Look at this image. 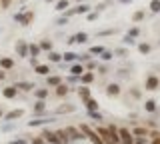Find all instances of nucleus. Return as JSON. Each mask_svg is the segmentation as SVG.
I'll return each instance as SVG.
<instances>
[{
  "mask_svg": "<svg viewBox=\"0 0 160 144\" xmlns=\"http://www.w3.org/2000/svg\"><path fill=\"white\" fill-rule=\"evenodd\" d=\"M38 46H40V50L42 52H52V40H48V38H42V40L38 42Z\"/></svg>",
  "mask_w": 160,
  "mask_h": 144,
  "instance_id": "obj_24",
  "label": "nucleus"
},
{
  "mask_svg": "<svg viewBox=\"0 0 160 144\" xmlns=\"http://www.w3.org/2000/svg\"><path fill=\"white\" fill-rule=\"evenodd\" d=\"M94 130H96V132L100 134V138L104 140V144H106V142H112V134H110L108 126H96Z\"/></svg>",
  "mask_w": 160,
  "mask_h": 144,
  "instance_id": "obj_10",
  "label": "nucleus"
},
{
  "mask_svg": "<svg viewBox=\"0 0 160 144\" xmlns=\"http://www.w3.org/2000/svg\"><path fill=\"white\" fill-rule=\"evenodd\" d=\"M112 58H114V52H112V50H108V48H106V50H104L102 54H100V60H102V62H110Z\"/></svg>",
  "mask_w": 160,
  "mask_h": 144,
  "instance_id": "obj_37",
  "label": "nucleus"
},
{
  "mask_svg": "<svg viewBox=\"0 0 160 144\" xmlns=\"http://www.w3.org/2000/svg\"><path fill=\"white\" fill-rule=\"evenodd\" d=\"M0 68H2V70H12V68H14V58L2 56V58H0Z\"/></svg>",
  "mask_w": 160,
  "mask_h": 144,
  "instance_id": "obj_19",
  "label": "nucleus"
},
{
  "mask_svg": "<svg viewBox=\"0 0 160 144\" xmlns=\"http://www.w3.org/2000/svg\"><path fill=\"white\" fill-rule=\"evenodd\" d=\"M112 34H116V30L114 28H106V30H100L98 36H112Z\"/></svg>",
  "mask_w": 160,
  "mask_h": 144,
  "instance_id": "obj_45",
  "label": "nucleus"
},
{
  "mask_svg": "<svg viewBox=\"0 0 160 144\" xmlns=\"http://www.w3.org/2000/svg\"><path fill=\"white\" fill-rule=\"evenodd\" d=\"M40 136H42V138H44L46 142H50V144H60L58 136H56V130H48V128H44Z\"/></svg>",
  "mask_w": 160,
  "mask_h": 144,
  "instance_id": "obj_7",
  "label": "nucleus"
},
{
  "mask_svg": "<svg viewBox=\"0 0 160 144\" xmlns=\"http://www.w3.org/2000/svg\"><path fill=\"white\" fill-rule=\"evenodd\" d=\"M120 92H122V90H120V84H116V82H110L106 86V96H110V98H112V96H120Z\"/></svg>",
  "mask_w": 160,
  "mask_h": 144,
  "instance_id": "obj_16",
  "label": "nucleus"
},
{
  "mask_svg": "<svg viewBox=\"0 0 160 144\" xmlns=\"http://www.w3.org/2000/svg\"><path fill=\"white\" fill-rule=\"evenodd\" d=\"M54 8H56L58 12H66L68 10V0H56V4H54Z\"/></svg>",
  "mask_w": 160,
  "mask_h": 144,
  "instance_id": "obj_31",
  "label": "nucleus"
},
{
  "mask_svg": "<svg viewBox=\"0 0 160 144\" xmlns=\"http://www.w3.org/2000/svg\"><path fill=\"white\" fill-rule=\"evenodd\" d=\"M8 144H28V142L24 140V138H14V140H10Z\"/></svg>",
  "mask_w": 160,
  "mask_h": 144,
  "instance_id": "obj_49",
  "label": "nucleus"
},
{
  "mask_svg": "<svg viewBox=\"0 0 160 144\" xmlns=\"http://www.w3.org/2000/svg\"><path fill=\"white\" fill-rule=\"evenodd\" d=\"M106 144H114V142H106Z\"/></svg>",
  "mask_w": 160,
  "mask_h": 144,
  "instance_id": "obj_62",
  "label": "nucleus"
},
{
  "mask_svg": "<svg viewBox=\"0 0 160 144\" xmlns=\"http://www.w3.org/2000/svg\"><path fill=\"white\" fill-rule=\"evenodd\" d=\"M108 66H98V74H108Z\"/></svg>",
  "mask_w": 160,
  "mask_h": 144,
  "instance_id": "obj_52",
  "label": "nucleus"
},
{
  "mask_svg": "<svg viewBox=\"0 0 160 144\" xmlns=\"http://www.w3.org/2000/svg\"><path fill=\"white\" fill-rule=\"evenodd\" d=\"M4 78H6V72H4L2 68H0V80H4Z\"/></svg>",
  "mask_w": 160,
  "mask_h": 144,
  "instance_id": "obj_57",
  "label": "nucleus"
},
{
  "mask_svg": "<svg viewBox=\"0 0 160 144\" xmlns=\"http://www.w3.org/2000/svg\"><path fill=\"white\" fill-rule=\"evenodd\" d=\"M148 8H150V12H154V14H158V12H160V0H150V4H148Z\"/></svg>",
  "mask_w": 160,
  "mask_h": 144,
  "instance_id": "obj_38",
  "label": "nucleus"
},
{
  "mask_svg": "<svg viewBox=\"0 0 160 144\" xmlns=\"http://www.w3.org/2000/svg\"><path fill=\"white\" fill-rule=\"evenodd\" d=\"M46 108H48V102H46V100H36V102H34V106H32V114L42 116Z\"/></svg>",
  "mask_w": 160,
  "mask_h": 144,
  "instance_id": "obj_8",
  "label": "nucleus"
},
{
  "mask_svg": "<svg viewBox=\"0 0 160 144\" xmlns=\"http://www.w3.org/2000/svg\"><path fill=\"white\" fill-rule=\"evenodd\" d=\"M150 144H160V138H152V142Z\"/></svg>",
  "mask_w": 160,
  "mask_h": 144,
  "instance_id": "obj_58",
  "label": "nucleus"
},
{
  "mask_svg": "<svg viewBox=\"0 0 160 144\" xmlns=\"http://www.w3.org/2000/svg\"><path fill=\"white\" fill-rule=\"evenodd\" d=\"M54 92H56V96H58V98H62V96H66V94L70 92V86H68L66 82H62L60 86H56V90H54Z\"/></svg>",
  "mask_w": 160,
  "mask_h": 144,
  "instance_id": "obj_26",
  "label": "nucleus"
},
{
  "mask_svg": "<svg viewBox=\"0 0 160 144\" xmlns=\"http://www.w3.org/2000/svg\"><path fill=\"white\" fill-rule=\"evenodd\" d=\"M74 42L76 44H86L88 42V34L86 32H76L74 34Z\"/></svg>",
  "mask_w": 160,
  "mask_h": 144,
  "instance_id": "obj_30",
  "label": "nucleus"
},
{
  "mask_svg": "<svg viewBox=\"0 0 160 144\" xmlns=\"http://www.w3.org/2000/svg\"><path fill=\"white\" fill-rule=\"evenodd\" d=\"M34 20V10H26V8H20V12L14 14V22H18L20 26H28Z\"/></svg>",
  "mask_w": 160,
  "mask_h": 144,
  "instance_id": "obj_1",
  "label": "nucleus"
},
{
  "mask_svg": "<svg viewBox=\"0 0 160 144\" xmlns=\"http://www.w3.org/2000/svg\"><path fill=\"white\" fill-rule=\"evenodd\" d=\"M48 62H52V64H62V54H60V52H48Z\"/></svg>",
  "mask_w": 160,
  "mask_h": 144,
  "instance_id": "obj_27",
  "label": "nucleus"
},
{
  "mask_svg": "<svg viewBox=\"0 0 160 144\" xmlns=\"http://www.w3.org/2000/svg\"><path fill=\"white\" fill-rule=\"evenodd\" d=\"M30 64H32V66L36 68V66H38V60H36V58H30Z\"/></svg>",
  "mask_w": 160,
  "mask_h": 144,
  "instance_id": "obj_56",
  "label": "nucleus"
},
{
  "mask_svg": "<svg viewBox=\"0 0 160 144\" xmlns=\"http://www.w3.org/2000/svg\"><path fill=\"white\" fill-rule=\"evenodd\" d=\"M34 98L36 100H46L48 98V86H44V88H34Z\"/></svg>",
  "mask_w": 160,
  "mask_h": 144,
  "instance_id": "obj_21",
  "label": "nucleus"
},
{
  "mask_svg": "<svg viewBox=\"0 0 160 144\" xmlns=\"http://www.w3.org/2000/svg\"><path fill=\"white\" fill-rule=\"evenodd\" d=\"M2 96H4V98H8V100H12V98H16V96H18V88L14 86V84H10V86L2 88Z\"/></svg>",
  "mask_w": 160,
  "mask_h": 144,
  "instance_id": "obj_12",
  "label": "nucleus"
},
{
  "mask_svg": "<svg viewBox=\"0 0 160 144\" xmlns=\"http://www.w3.org/2000/svg\"><path fill=\"white\" fill-rule=\"evenodd\" d=\"M122 44H124V46H134L136 40H134V38H130V36H124L122 38Z\"/></svg>",
  "mask_w": 160,
  "mask_h": 144,
  "instance_id": "obj_46",
  "label": "nucleus"
},
{
  "mask_svg": "<svg viewBox=\"0 0 160 144\" xmlns=\"http://www.w3.org/2000/svg\"><path fill=\"white\" fill-rule=\"evenodd\" d=\"M144 16H146V14H144V10H142V8H140V10H136V12L132 14V22H134V24L142 22V20H144Z\"/></svg>",
  "mask_w": 160,
  "mask_h": 144,
  "instance_id": "obj_34",
  "label": "nucleus"
},
{
  "mask_svg": "<svg viewBox=\"0 0 160 144\" xmlns=\"http://www.w3.org/2000/svg\"><path fill=\"white\" fill-rule=\"evenodd\" d=\"M16 54H18L20 58H30L28 42H26V40H16Z\"/></svg>",
  "mask_w": 160,
  "mask_h": 144,
  "instance_id": "obj_6",
  "label": "nucleus"
},
{
  "mask_svg": "<svg viewBox=\"0 0 160 144\" xmlns=\"http://www.w3.org/2000/svg\"><path fill=\"white\" fill-rule=\"evenodd\" d=\"M126 36H130V38H138V36H140V28H138V26H132V28L126 32Z\"/></svg>",
  "mask_w": 160,
  "mask_h": 144,
  "instance_id": "obj_41",
  "label": "nucleus"
},
{
  "mask_svg": "<svg viewBox=\"0 0 160 144\" xmlns=\"http://www.w3.org/2000/svg\"><path fill=\"white\" fill-rule=\"evenodd\" d=\"M62 82H64V78H62V76H58V74L46 76V86H48V88H56V86H60Z\"/></svg>",
  "mask_w": 160,
  "mask_h": 144,
  "instance_id": "obj_11",
  "label": "nucleus"
},
{
  "mask_svg": "<svg viewBox=\"0 0 160 144\" xmlns=\"http://www.w3.org/2000/svg\"><path fill=\"white\" fill-rule=\"evenodd\" d=\"M156 100H152V98H150V100H144V110H146V112H150V114H152V112H156Z\"/></svg>",
  "mask_w": 160,
  "mask_h": 144,
  "instance_id": "obj_29",
  "label": "nucleus"
},
{
  "mask_svg": "<svg viewBox=\"0 0 160 144\" xmlns=\"http://www.w3.org/2000/svg\"><path fill=\"white\" fill-rule=\"evenodd\" d=\"M84 106H86L88 112H96L98 110V100L96 98H88V100H84Z\"/></svg>",
  "mask_w": 160,
  "mask_h": 144,
  "instance_id": "obj_25",
  "label": "nucleus"
},
{
  "mask_svg": "<svg viewBox=\"0 0 160 144\" xmlns=\"http://www.w3.org/2000/svg\"><path fill=\"white\" fill-rule=\"evenodd\" d=\"M68 22H70V18L66 16V14H60V16L56 18V22H54V24H56V26H66Z\"/></svg>",
  "mask_w": 160,
  "mask_h": 144,
  "instance_id": "obj_39",
  "label": "nucleus"
},
{
  "mask_svg": "<svg viewBox=\"0 0 160 144\" xmlns=\"http://www.w3.org/2000/svg\"><path fill=\"white\" fill-rule=\"evenodd\" d=\"M94 78H96V74H94V72H84L82 76H80V84H82V86H88V84L94 82Z\"/></svg>",
  "mask_w": 160,
  "mask_h": 144,
  "instance_id": "obj_22",
  "label": "nucleus"
},
{
  "mask_svg": "<svg viewBox=\"0 0 160 144\" xmlns=\"http://www.w3.org/2000/svg\"><path fill=\"white\" fill-rule=\"evenodd\" d=\"M30 144H46V140H44L42 136H36V138H32V142Z\"/></svg>",
  "mask_w": 160,
  "mask_h": 144,
  "instance_id": "obj_48",
  "label": "nucleus"
},
{
  "mask_svg": "<svg viewBox=\"0 0 160 144\" xmlns=\"http://www.w3.org/2000/svg\"><path fill=\"white\" fill-rule=\"evenodd\" d=\"M104 50H106L104 46H90V48H88V54H90V56H100Z\"/></svg>",
  "mask_w": 160,
  "mask_h": 144,
  "instance_id": "obj_33",
  "label": "nucleus"
},
{
  "mask_svg": "<svg viewBox=\"0 0 160 144\" xmlns=\"http://www.w3.org/2000/svg\"><path fill=\"white\" fill-rule=\"evenodd\" d=\"M118 134H120V144H134V134H132V130L120 126L118 128Z\"/></svg>",
  "mask_w": 160,
  "mask_h": 144,
  "instance_id": "obj_3",
  "label": "nucleus"
},
{
  "mask_svg": "<svg viewBox=\"0 0 160 144\" xmlns=\"http://www.w3.org/2000/svg\"><path fill=\"white\" fill-rule=\"evenodd\" d=\"M66 132H68V136H70V140L72 142H76V140H84V134L80 132V128L78 126H66Z\"/></svg>",
  "mask_w": 160,
  "mask_h": 144,
  "instance_id": "obj_5",
  "label": "nucleus"
},
{
  "mask_svg": "<svg viewBox=\"0 0 160 144\" xmlns=\"http://www.w3.org/2000/svg\"><path fill=\"white\" fill-rule=\"evenodd\" d=\"M78 128H80V132H82V134H84V136H86L92 144H104V140L100 138V134L94 130V128H90L88 124H80Z\"/></svg>",
  "mask_w": 160,
  "mask_h": 144,
  "instance_id": "obj_2",
  "label": "nucleus"
},
{
  "mask_svg": "<svg viewBox=\"0 0 160 144\" xmlns=\"http://www.w3.org/2000/svg\"><path fill=\"white\" fill-rule=\"evenodd\" d=\"M88 116L92 118V120H96V122H100V120H104V118H102V114H100L98 110H96V112H88Z\"/></svg>",
  "mask_w": 160,
  "mask_h": 144,
  "instance_id": "obj_44",
  "label": "nucleus"
},
{
  "mask_svg": "<svg viewBox=\"0 0 160 144\" xmlns=\"http://www.w3.org/2000/svg\"><path fill=\"white\" fill-rule=\"evenodd\" d=\"M78 60V54L74 52H64L62 54V62H76Z\"/></svg>",
  "mask_w": 160,
  "mask_h": 144,
  "instance_id": "obj_32",
  "label": "nucleus"
},
{
  "mask_svg": "<svg viewBox=\"0 0 160 144\" xmlns=\"http://www.w3.org/2000/svg\"><path fill=\"white\" fill-rule=\"evenodd\" d=\"M118 76L120 78H126L128 76V70H126V68H120V70H118Z\"/></svg>",
  "mask_w": 160,
  "mask_h": 144,
  "instance_id": "obj_50",
  "label": "nucleus"
},
{
  "mask_svg": "<svg viewBox=\"0 0 160 144\" xmlns=\"http://www.w3.org/2000/svg\"><path fill=\"white\" fill-rule=\"evenodd\" d=\"M64 82H66V84H78V86H80V76H72V74H68Z\"/></svg>",
  "mask_w": 160,
  "mask_h": 144,
  "instance_id": "obj_42",
  "label": "nucleus"
},
{
  "mask_svg": "<svg viewBox=\"0 0 160 144\" xmlns=\"http://www.w3.org/2000/svg\"><path fill=\"white\" fill-rule=\"evenodd\" d=\"M132 134L136 138H146L148 134H150V128H146V126H134L132 128Z\"/></svg>",
  "mask_w": 160,
  "mask_h": 144,
  "instance_id": "obj_18",
  "label": "nucleus"
},
{
  "mask_svg": "<svg viewBox=\"0 0 160 144\" xmlns=\"http://www.w3.org/2000/svg\"><path fill=\"white\" fill-rule=\"evenodd\" d=\"M136 48H138L140 54H148L150 50H152V46H150L148 42H140V44H136Z\"/></svg>",
  "mask_w": 160,
  "mask_h": 144,
  "instance_id": "obj_35",
  "label": "nucleus"
},
{
  "mask_svg": "<svg viewBox=\"0 0 160 144\" xmlns=\"http://www.w3.org/2000/svg\"><path fill=\"white\" fill-rule=\"evenodd\" d=\"M114 52V56H128V50H126V48H116V50H112Z\"/></svg>",
  "mask_w": 160,
  "mask_h": 144,
  "instance_id": "obj_43",
  "label": "nucleus"
},
{
  "mask_svg": "<svg viewBox=\"0 0 160 144\" xmlns=\"http://www.w3.org/2000/svg\"><path fill=\"white\" fill-rule=\"evenodd\" d=\"M86 18H88L90 22H92V20H96V18H98V12H96V10H90V12L86 14Z\"/></svg>",
  "mask_w": 160,
  "mask_h": 144,
  "instance_id": "obj_47",
  "label": "nucleus"
},
{
  "mask_svg": "<svg viewBox=\"0 0 160 144\" xmlns=\"http://www.w3.org/2000/svg\"><path fill=\"white\" fill-rule=\"evenodd\" d=\"M28 52H30V58H38L42 50H40V46H38V44L30 42V44H28Z\"/></svg>",
  "mask_w": 160,
  "mask_h": 144,
  "instance_id": "obj_28",
  "label": "nucleus"
},
{
  "mask_svg": "<svg viewBox=\"0 0 160 144\" xmlns=\"http://www.w3.org/2000/svg\"><path fill=\"white\" fill-rule=\"evenodd\" d=\"M158 88H160V78L156 76V74H150V76L146 78V82H144V90L154 92V90H158Z\"/></svg>",
  "mask_w": 160,
  "mask_h": 144,
  "instance_id": "obj_4",
  "label": "nucleus"
},
{
  "mask_svg": "<svg viewBox=\"0 0 160 144\" xmlns=\"http://www.w3.org/2000/svg\"><path fill=\"white\" fill-rule=\"evenodd\" d=\"M34 72H36L38 76H50V64H38V66L34 68Z\"/></svg>",
  "mask_w": 160,
  "mask_h": 144,
  "instance_id": "obj_23",
  "label": "nucleus"
},
{
  "mask_svg": "<svg viewBox=\"0 0 160 144\" xmlns=\"http://www.w3.org/2000/svg\"><path fill=\"white\" fill-rule=\"evenodd\" d=\"M0 118H4V112H2V108H0Z\"/></svg>",
  "mask_w": 160,
  "mask_h": 144,
  "instance_id": "obj_60",
  "label": "nucleus"
},
{
  "mask_svg": "<svg viewBox=\"0 0 160 144\" xmlns=\"http://www.w3.org/2000/svg\"><path fill=\"white\" fill-rule=\"evenodd\" d=\"M44 2H54V4H56V0H44Z\"/></svg>",
  "mask_w": 160,
  "mask_h": 144,
  "instance_id": "obj_61",
  "label": "nucleus"
},
{
  "mask_svg": "<svg viewBox=\"0 0 160 144\" xmlns=\"http://www.w3.org/2000/svg\"><path fill=\"white\" fill-rule=\"evenodd\" d=\"M158 44H160V40H158Z\"/></svg>",
  "mask_w": 160,
  "mask_h": 144,
  "instance_id": "obj_63",
  "label": "nucleus"
},
{
  "mask_svg": "<svg viewBox=\"0 0 160 144\" xmlns=\"http://www.w3.org/2000/svg\"><path fill=\"white\" fill-rule=\"evenodd\" d=\"M132 96H134V98H140V90H136V88H134V90H132Z\"/></svg>",
  "mask_w": 160,
  "mask_h": 144,
  "instance_id": "obj_55",
  "label": "nucleus"
},
{
  "mask_svg": "<svg viewBox=\"0 0 160 144\" xmlns=\"http://www.w3.org/2000/svg\"><path fill=\"white\" fill-rule=\"evenodd\" d=\"M10 2H12V0H0V6H2V8H8Z\"/></svg>",
  "mask_w": 160,
  "mask_h": 144,
  "instance_id": "obj_53",
  "label": "nucleus"
},
{
  "mask_svg": "<svg viewBox=\"0 0 160 144\" xmlns=\"http://www.w3.org/2000/svg\"><path fill=\"white\" fill-rule=\"evenodd\" d=\"M78 2H80V0H78Z\"/></svg>",
  "mask_w": 160,
  "mask_h": 144,
  "instance_id": "obj_64",
  "label": "nucleus"
},
{
  "mask_svg": "<svg viewBox=\"0 0 160 144\" xmlns=\"http://www.w3.org/2000/svg\"><path fill=\"white\" fill-rule=\"evenodd\" d=\"M76 94L80 96V100H88V98H92V92H90V88L88 86H82V84H80V86H76Z\"/></svg>",
  "mask_w": 160,
  "mask_h": 144,
  "instance_id": "obj_13",
  "label": "nucleus"
},
{
  "mask_svg": "<svg viewBox=\"0 0 160 144\" xmlns=\"http://www.w3.org/2000/svg\"><path fill=\"white\" fill-rule=\"evenodd\" d=\"M150 138H160V130H150Z\"/></svg>",
  "mask_w": 160,
  "mask_h": 144,
  "instance_id": "obj_51",
  "label": "nucleus"
},
{
  "mask_svg": "<svg viewBox=\"0 0 160 144\" xmlns=\"http://www.w3.org/2000/svg\"><path fill=\"white\" fill-rule=\"evenodd\" d=\"M14 86H16L18 90H24V92H34L36 84H34V82H20V80H16V82H14Z\"/></svg>",
  "mask_w": 160,
  "mask_h": 144,
  "instance_id": "obj_14",
  "label": "nucleus"
},
{
  "mask_svg": "<svg viewBox=\"0 0 160 144\" xmlns=\"http://www.w3.org/2000/svg\"><path fill=\"white\" fill-rule=\"evenodd\" d=\"M118 2H120V4H130L132 0H118Z\"/></svg>",
  "mask_w": 160,
  "mask_h": 144,
  "instance_id": "obj_59",
  "label": "nucleus"
},
{
  "mask_svg": "<svg viewBox=\"0 0 160 144\" xmlns=\"http://www.w3.org/2000/svg\"><path fill=\"white\" fill-rule=\"evenodd\" d=\"M68 72L72 74V76H82V74L86 72V70H84V64H80V62H74L72 66L68 68Z\"/></svg>",
  "mask_w": 160,
  "mask_h": 144,
  "instance_id": "obj_17",
  "label": "nucleus"
},
{
  "mask_svg": "<svg viewBox=\"0 0 160 144\" xmlns=\"http://www.w3.org/2000/svg\"><path fill=\"white\" fill-rule=\"evenodd\" d=\"M54 122V118H36V120H28V128H36V126H46V124Z\"/></svg>",
  "mask_w": 160,
  "mask_h": 144,
  "instance_id": "obj_15",
  "label": "nucleus"
},
{
  "mask_svg": "<svg viewBox=\"0 0 160 144\" xmlns=\"http://www.w3.org/2000/svg\"><path fill=\"white\" fill-rule=\"evenodd\" d=\"M22 116H24V110H22V108H16V110H10V112L4 114V120H6V122H14L16 118H22Z\"/></svg>",
  "mask_w": 160,
  "mask_h": 144,
  "instance_id": "obj_9",
  "label": "nucleus"
},
{
  "mask_svg": "<svg viewBox=\"0 0 160 144\" xmlns=\"http://www.w3.org/2000/svg\"><path fill=\"white\" fill-rule=\"evenodd\" d=\"M76 110V106H74V104H66V106H58V114H62V112H74Z\"/></svg>",
  "mask_w": 160,
  "mask_h": 144,
  "instance_id": "obj_40",
  "label": "nucleus"
},
{
  "mask_svg": "<svg viewBox=\"0 0 160 144\" xmlns=\"http://www.w3.org/2000/svg\"><path fill=\"white\" fill-rule=\"evenodd\" d=\"M134 144H146V138H136L134 136Z\"/></svg>",
  "mask_w": 160,
  "mask_h": 144,
  "instance_id": "obj_54",
  "label": "nucleus"
},
{
  "mask_svg": "<svg viewBox=\"0 0 160 144\" xmlns=\"http://www.w3.org/2000/svg\"><path fill=\"white\" fill-rule=\"evenodd\" d=\"M96 68H98V60H92V58L84 64V70L86 72H92V70H96Z\"/></svg>",
  "mask_w": 160,
  "mask_h": 144,
  "instance_id": "obj_36",
  "label": "nucleus"
},
{
  "mask_svg": "<svg viewBox=\"0 0 160 144\" xmlns=\"http://www.w3.org/2000/svg\"><path fill=\"white\" fill-rule=\"evenodd\" d=\"M56 136H58L60 144H70V142H72V140H70V136H68V132H66V128H58Z\"/></svg>",
  "mask_w": 160,
  "mask_h": 144,
  "instance_id": "obj_20",
  "label": "nucleus"
}]
</instances>
